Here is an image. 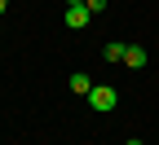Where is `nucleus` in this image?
I'll return each instance as SVG.
<instances>
[{
    "mask_svg": "<svg viewBox=\"0 0 159 145\" xmlns=\"http://www.w3.org/2000/svg\"><path fill=\"white\" fill-rule=\"evenodd\" d=\"M89 106H93L97 114H111V110L119 106V92H115L111 84H93V92H89Z\"/></svg>",
    "mask_w": 159,
    "mask_h": 145,
    "instance_id": "nucleus-1",
    "label": "nucleus"
},
{
    "mask_svg": "<svg viewBox=\"0 0 159 145\" xmlns=\"http://www.w3.org/2000/svg\"><path fill=\"white\" fill-rule=\"evenodd\" d=\"M62 18H66V27H71V31H84L93 13H89L84 5H66V9H62Z\"/></svg>",
    "mask_w": 159,
    "mask_h": 145,
    "instance_id": "nucleus-2",
    "label": "nucleus"
},
{
    "mask_svg": "<svg viewBox=\"0 0 159 145\" xmlns=\"http://www.w3.org/2000/svg\"><path fill=\"white\" fill-rule=\"evenodd\" d=\"M124 66H128V70H142V66H146V49H142V44H128V49H124Z\"/></svg>",
    "mask_w": 159,
    "mask_h": 145,
    "instance_id": "nucleus-3",
    "label": "nucleus"
},
{
    "mask_svg": "<svg viewBox=\"0 0 159 145\" xmlns=\"http://www.w3.org/2000/svg\"><path fill=\"white\" fill-rule=\"evenodd\" d=\"M71 92H75V97H89V92H93V79H89L84 70H75V75H71Z\"/></svg>",
    "mask_w": 159,
    "mask_h": 145,
    "instance_id": "nucleus-4",
    "label": "nucleus"
},
{
    "mask_svg": "<svg viewBox=\"0 0 159 145\" xmlns=\"http://www.w3.org/2000/svg\"><path fill=\"white\" fill-rule=\"evenodd\" d=\"M124 49H128V44H119V40H111V44L102 49V57H106V62H124Z\"/></svg>",
    "mask_w": 159,
    "mask_h": 145,
    "instance_id": "nucleus-5",
    "label": "nucleus"
},
{
    "mask_svg": "<svg viewBox=\"0 0 159 145\" xmlns=\"http://www.w3.org/2000/svg\"><path fill=\"white\" fill-rule=\"evenodd\" d=\"M84 9H89V13H102V9H106V0H84Z\"/></svg>",
    "mask_w": 159,
    "mask_h": 145,
    "instance_id": "nucleus-6",
    "label": "nucleus"
},
{
    "mask_svg": "<svg viewBox=\"0 0 159 145\" xmlns=\"http://www.w3.org/2000/svg\"><path fill=\"white\" fill-rule=\"evenodd\" d=\"M62 5H84V0H62Z\"/></svg>",
    "mask_w": 159,
    "mask_h": 145,
    "instance_id": "nucleus-7",
    "label": "nucleus"
},
{
    "mask_svg": "<svg viewBox=\"0 0 159 145\" xmlns=\"http://www.w3.org/2000/svg\"><path fill=\"white\" fill-rule=\"evenodd\" d=\"M5 9H9V0H0V13H5Z\"/></svg>",
    "mask_w": 159,
    "mask_h": 145,
    "instance_id": "nucleus-8",
    "label": "nucleus"
},
{
    "mask_svg": "<svg viewBox=\"0 0 159 145\" xmlns=\"http://www.w3.org/2000/svg\"><path fill=\"white\" fill-rule=\"evenodd\" d=\"M124 145H142V141H137V136H133V141H124Z\"/></svg>",
    "mask_w": 159,
    "mask_h": 145,
    "instance_id": "nucleus-9",
    "label": "nucleus"
}]
</instances>
